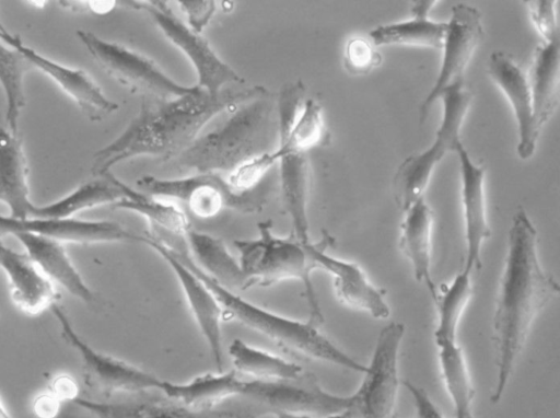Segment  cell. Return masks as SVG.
Wrapping results in <instances>:
<instances>
[{"label": "cell", "instance_id": "1", "mask_svg": "<svg viewBox=\"0 0 560 418\" xmlns=\"http://www.w3.org/2000/svg\"><path fill=\"white\" fill-rule=\"evenodd\" d=\"M560 292L556 278L544 269L538 234L526 211L512 218L508 249L492 316L495 382L490 400L498 404L522 356L533 325Z\"/></svg>", "mask_w": 560, "mask_h": 418}, {"label": "cell", "instance_id": "2", "mask_svg": "<svg viewBox=\"0 0 560 418\" xmlns=\"http://www.w3.org/2000/svg\"><path fill=\"white\" fill-rule=\"evenodd\" d=\"M264 89L262 85L242 90L228 88L211 95L194 85L189 93L178 97L142 98L138 114L121 133L94 153L92 175L102 177L112 172L113 166L139 156L172 162L198 138L211 119Z\"/></svg>", "mask_w": 560, "mask_h": 418}, {"label": "cell", "instance_id": "3", "mask_svg": "<svg viewBox=\"0 0 560 418\" xmlns=\"http://www.w3.org/2000/svg\"><path fill=\"white\" fill-rule=\"evenodd\" d=\"M213 130L198 138L175 160L174 166L190 173H232L243 163L271 152L278 142L276 96L265 88L226 109Z\"/></svg>", "mask_w": 560, "mask_h": 418}, {"label": "cell", "instance_id": "4", "mask_svg": "<svg viewBox=\"0 0 560 418\" xmlns=\"http://www.w3.org/2000/svg\"><path fill=\"white\" fill-rule=\"evenodd\" d=\"M190 262L220 303L224 320L241 323L288 352L360 374L366 371L365 364L347 353L320 332V324L311 318L306 321L293 318L248 301L208 277L191 258Z\"/></svg>", "mask_w": 560, "mask_h": 418}, {"label": "cell", "instance_id": "5", "mask_svg": "<svg viewBox=\"0 0 560 418\" xmlns=\"http://www.w3.org/2000/svg\"><path fill=\"white\" fill-rule=\"evenodd\" d=\"M257 229L256 237L234 241L246 288L296 280L304 287L308 318L320 324L323 313L312 280L317 268L307 251V243L299 242L292 234L285 237L275 234L270 220L259 222Z\"/></svg>", "mask_w": 560, "mask_h": 418}, {"label": "cell", "instance_id": "6", "mask_svg": "<svg viewBox=\"0 0 560 418\" xmlns=\"http://www.w3.org/2000/svg\"><path fill=\"white\" fill-rule=\"evenodd\" d=\"M138 189L154 197L177 201L198 219H211L224 210L241 213L260 211L267 199L265 185L247 191L236 189L219 173H190L175 178L144 175Z\"/></svg>", "mask_w": 560, "mask_h": 418}, {"label": "cell", "instance_id": "7", "mask_svg": "<svg viewBox=\"0 0 560 418\" xmlns=\"http://www.w3.org/2000/svg\"><path fill=\"white\" fill-rule=\"evenodd\" d=\"M472 94L459 81L447 88L440 100L443 105L442 120L431 146L408 156L393 178V195L404 212L422 198L435 166L450 152H456L462 143L460 129L470 107Z\"/></svg>", "mask_w": 560, "mask_h": 418}, {"label": "cell", "instance_id": "8", "mask_svg": "<svg viewBox=\"0 0 560 418\" xmlns=\"http://www.w3.org/2000/svg\"><path fill=\"white\" fill-rule=\"evenodd\" d=\"M77 37L96 63L119 84L142 98L170 100L189 93L192 86L178 83L152 59L119 43L78 30Z\"/></svg>", "mask_w": 560, "mask_h": 418}, {"label": "cell", "instance_id": "9", "mask_svg": "<svg viewBox=\"0 0 560 418\" xmlns=\"http://www.w3.org/2000/svg\"><path fill=\"white\" fill-rule=\"evenodd\" d=\"M61 336L80 356L84 384L107 398L118 395L161 393L164 381L155 374L93 348L74 329L67 313L57 303L50 307Z\"/></svg>", "mask_w": 560, "mask_h": 418}, {"label": "cell", "instance_id": "10", "mask_svg": "<svg viewBox=\"0 0 560 418\" xmlns=\"http://www.w3.org/2000/svg\"><path fill=\"white\" fill-rule=\"evenodd\" d=\"M405 325L390 322L378 333L361 384L350 394L351 418H393L399 390V353Z\"/></svg>", "mask_w": 560, "mask_h": 418}, {"label": "cell", "instance_id": "11", "mask_svg": "<svg viewBox=\"0 0 560 418\" xmlns=\"http://www.w3.org/2000/svg\"><path fill=\"white\" fill-rule=\"evenodd\" d=\"M131 8L147 12L163 35L178 48L192 65L196 86L211 95L220 94L232 83L245 80L211 47L202 34L194 32L170 7L167 1H128Z\"/></svg>", "mask_w": 560, "mask_h": 418}, {"label": "cell", "instance_id": "12", "mask_svg": "<svg viewBox=\"0 0 560 418\" xmlns=\"http://www.w3.org/2000/svg\"><path fill=\"white\" fill-rule=\"evenodd\" d=\"M153 393L128 395L108 400L77 397L61 418H260L252 406L229 404L214 408H197Z\"/></svg>", "mask_w": 560, "mask_h": 418}, {"label": "cell", "instance_id": "13", "mask_svg": "<svg viewBox=\"0 0 560 418\" xmlns=\"http://www.w3.org/2000/svg\"><path fill=\"white\" fill-rule=\"evenodd\" d=\"M142 244L153 249L173 271L189 312L203 337L217 371L223 365V312L211 289L195 270L188 249H174L147 232Z\"/></svg>", "mask_w": 560, "mask_h": 418}, {"label": "cell", "instance_id": "14", "mask_svg": "<svg viewBox=\"0 0 560 418\" xmlns=\"http://www.w3.org/2000/svg\"><path fill=\"white\" fill-rule=\"evenodd\" d=\"M483 36L481 13L474 7L457 3L452 7L443 40L440 72L433 88L419 108L423 123L436 100L451 85L463 81L464 72Z\"/></svg>", "mask_w": 560, "mask_h": 418}, {"label": "cell", "instance_id": "15", "mask_svg": "<svg viewBox=\"0 0 560 418\" xmlns=\"http://www.w3.org/2000/svg\"><path fill=\"white\" fill-rule=\"evenodd\" d=\"M331 243L332 239L325 234L319 242L306 246L316 268L330 275L338 300L375 320H387L390 307L385 290L375 286L359 264L330 255L327 248Z\"/></svg>", "mask_w": 560, "mask_h": 418}, {"label": "cell", "instance_id": "16", "mask_svg": "<svg viewBox=\"0 0 560 418\" xmlns=\"http://www.w3.org/2000/svg\"><path fill=\"white\" fill-rule=\"evenodd\" d=\"M0 39L19 51L32 68L52 80L91 121H102L119 108L82 69L65 66L39 54L9 32Z\"/></svg>", "mask_w": 560, "mask_h": 418}, {"label": "cell", "instance_id": "17", "mask_svg": "<svg viewBox=\"0 0 560 418\" xmlns=\"http://www.w3.org/2000/svg\"><path fill=\"white\" fill-rule=\"evenodd\" d=\"M19 231L46 236L61 244L142 243L143 241V234L133 233L121 224L108 220H81L73 217L15 220L0 214L1 236Z\"/></svg>", "mask_w": 560, "mask_h": 418}, {"label": "cell", "instance_id": "18", "mask_svg": "<svg viewBox=\"0 0 560 418\" xmlns=\"http://www.w3.org/2000/svg\"><path fill=\"white\" fill-rule=\"evenodd\" d=\"M487 70L513 109L518 130L517 153L522 160H527L534 154L541 131L535 121L528 76L503 51L490 55Z\"/></svg>", "mask_w": 560, "mask_h": 418}, {"label": "cell", "instance_id": "19", "mask_svg": "<svg viewBox=\"0 0 560 418\" xmlns=\"http://www.w3.org/2000/svg\"><path fill=\"white\" fill-rule=\"evenodd\" d=\"M456 153L460 170V197L466 243L463 269L472 272L481 267L482 246L491 235L485 190L486 167L476 164L470 159L464 144L458 147Z\"/></svg>", "mask_w": 560, "mask_h": 418}, {"label": "cell", "instance_id": "20", "mask_svg": "<svg viewBox=\"0 0 560 418\" xmlns=\"http://www.w3.org/2000/svg\"><path fill=\"white\" fill-rule=\"evenodd\" d=\"M0 268L8 278L13 303L23 313L39 315L58 299L54 282L26 254L0 244Z\"/></svg>", "mask_w": 560, "mask_h": 418}, {"label": "cell", "instance_id": "21", "mask_svg": "<svg viewBox=\"0 0 560 418\" xmlns=\"http://www.w3.org/2000/svg\"><path fill=\"white\" fill-rule=\"evenodd\" d=\"M122 197L112 207L135 212L144 218L151 230L147 233L175 249L186 248L191 229L186 212L171 201L135 189L118 178Z\"/></svg>", "mask_w": 560, "mask_h": 418}, {"label": "cell", "instance_id": "22", "mask_svg": "<svg viewBox=\"0 0 560 418\" xmlns=\"http://www.w3.org/2000/svg\"><path fill=\"white\" fill-rule=\"evenodd\" d=\"M28 167L22 141L0 121V202L10 210V218L25 220L35 204L31 201Z\"/></svg>", "mask_w": 560, "mask_h": 418}, {"label": "cell", "instance_id": "23", "mask_svg": "<svg viewBox=\"0 0 560 418\" xmlns=\"http://www.w3.org/2000/svg\"><path fill=\"white\" fill-rule=\"evenodd\" d=\"M12 235L25 247V253L48 279L85 303L95 301L94 292L74 267L61 243L30 232L19 231Z\"/></svg>", "mask_w": 560, "mask_h": 418}, {"label": "cell", "instance_id": "24", "mask_svg": "<svg viewBox=\"0 0 560 418\" xmlns=\"http://www.w3.org/2000/svg\"><path fill=\"white\" fill-rule=\"evenodd\" d=\"M402 213L399 248L408 259L415 279L432 295L436 288L431 276L433 210L422 197Z\"/></svg>", "mask_w": 560, "mask_h": 418}, {"label": "cell", "instance_id": "25", "mask_svg": "<svg viewBox=\"0 0 560 418\" xmlns=\"http://www.w3.org/2000/svg\"><path fill=\"white\" fill-rule=\"evenodd\" d=\"M186 245L194 263L208 277L237 293L247 289L237 257L221 239L190 229Z\"/></svg>", "mask_w": 560, "mask_h": 418}, {"label": "cell", "instance_id": "26", "mask_svg": "<svg viewBox=\"0 0 560 418\" xmlns=\"http://www.w3.org/2000/svg\"><path fill=\"white\" fill-rule=\"evenodd\" d=\"M560 40L537 47L528 77L534 115L541 130L558 108L560 100Z\"/></svg>", "mask_w": 560, "mask_h": 418}, {"label": "cell", "instance_id": "27", "mask_svg": "<svg viewBox=\"0 0 560 418\" xmlns=\"http://www.w3.org/2000/svg\"><path fill=\"white\" fill-rule=\"evenodd\" d=\"M121 197L118 178L108 172L102 177L80 184L74 190L54 202L35 205L30 218H71L98 206H113Z\"/></svg>", "mask_w": 560, "mask_h": 418}, {"label": "cell", "instance_id": "28", "mask_svg": "<svg viewBox=\"0 0 560 418\" xmlns=\"http://www.w3.org/2000/svg\"><path fill=\"white\" fill-rule=\"evenodd\" d=\"M234 371L241 375L269 381H294L304 378V369L277 353L236 338L228 348Z\"/></svg>", "mask_w": 560, "mask_h": 418}, {"label": "cell", "instance_id": "29", "mask_svg": "<svg viewBox=\"0 0 560 418\" xmlns=\"http://www.w3.org/2000/svg\"><path fill=\"white\" fill-rule=\"evenodd\" d=\"M443 384L455 418H474V386L463 349L457 340L435 342Z\"/></svg>", "mask_w": 560, "mask_h": 418}, {"label": "cell", "instance_id": "30", "mask_svg": "<svg viewBox=\"0 0 560 418\" xmlns=\"http://www.w3.org/2000/svg\"><path fill=\"white\" fill-rule=\"evenodd\" d=\"M472 272L462 269L448 283L435 288L434 342L457 340V330L472 297Z\"/></svg>", "mask_w": 560, "mask_h": 418}, {"label": "cell", "instance_id": "31", "mask_svg": "<svg viewBox=\"0 0 560 418\" xmlns=\"http://www.w3.org/2000/svg\"><path fill=\"white\" fill-rule=\"evenodd\" d=\"M406 21L380 25L370 32L376 46H413L441 50L446 32V22L433 21L429 15L411 14Z\"/></svg>", "mask_w": 560, "mask_h": 418}, {"label": "cell", "instance_id": "32", "mask_svg": "<svg viewBox=\"0 0 560 418\" xmlns=\"http://www.w3.org/2000/svg\"><path fill=\"white\" fill-rule=\"evenodd\" d=\"M32 69L22 55L0 39V85L5 98V125L18 135L19 120L26 105L24 79Z\"/></svg>", "mask_w": 560, "mask_h": 418}, {"label": "cell", "instance_id": "33", "mask_svg": "<svg viewBox=\"0 0 560 418\" xmlns=\"http://www.w3.org/2000/svg\"><path fill=\"white\" fill-rule=\"evenodd\" d=\"M383 57L371 39L354 36L343 49V67L351 76H365L381 66Z\"/></svg>", "mask_w": 560, "mask_h": 418}, {"label": "cell", "instance_id": "34", "mask_svg": "<svg viewBox=\"0 0 560 418\" xmlns=\"http://www.w3.org/2000/svg\"><path fill=\"white\" fill-rule=\"evenodd\" d=\"M277 162L272 156V151L267 152L243 163L226 177L236 189L252 190L261 184L262 177Z\"/></svg>", "mask_w": 560, "mask_h": 418}, {"label": "cell", "instance_id": "35", "mask_svg": "<svg viewBox=\"0 0 560 418\" xmlns=\"http://www.w3.org/2000/svg\"><path fill=\"white\" fill-rule=\"evenodd\" d=\"M557 3L558 2L553 0L526 2L529 18L545 43L560 40L556 8Z\"/></svg>", "mask_w": 560, "mask_h": 418}, {"label": "cell", "instance_id": "36", "mask_svg": "<svg viewBox=\"0 0 560 418\" xmlns=\"http://www.w3.org/2000/svg\"><path fill=\"white\" fill-rule=\"evenodd\" d=\"M187 16V25L196 33L202 34L214 16L218 3L213 0H182L177 2Z\"/></svg>", "mask_w": 560, "mask_h": 418}, {"label": "cell", "instance_id": "37", "mask_svg": "<svg viewBox=\"0 0 560 418\" xmlns=\"http://www.w3.org/2000/svg\"><path fill=\"white\" fill-rule=\"evenodd\" d=\"M404 385L413 399L417 418H444L424 388L410 381H405Z\"/></svg>", "mask_w": 560, "mask_h": 418}, {"label": "cell", "instance_id": "38", "mask_svg": "<svg viewBox=\"0 0 560 418\" xmlns=\"http://www.w3.org/2000/svg\"><path fill=\"white\" fill-rule=\"evenodd\" d=\"M78 385L75 381L66 374L56 376L49 386L51 393L59 402H71L78 397Z\"/></svg>", "mask_w": 560, "mask_h": 418}, {"label": "cell", "instance_id": "39", "mask_svg": "<svg viewBox=\"0 0 560 418\" xmlns=\"http://www.w3.org/2000/svg\"><path fill=\"white\" fill-rule=\"evenodd\" d=\"M60 403L49 392L42 394L34 402V414L38 418H55L59 413Z\"/></svg>", "mask_w": 560, "mask_h": 418}, {"label": "cell", "instance_id": "40", "mask_svg": "<svg viewBox=\"0 0 560 418\" xmlns=\"http://www.w3.org/2000/svg\"><path fill=\"white\" fill-rule=\"evenodd\" d=\"M116 1H82V12L91 11L97 15H104L114 10Z\"/></svg>", "mask_w": 560, "mask_h": 418}, {"label": "cell", "instance_id": "41", "mask_svg": "<svg viewBox=\"0 0 560 418\" xmlns=\"http://www.w3.org/2000/svg\"><path fill=\"white\" fill-rule=\"evenodd\" d=\"M0 418H12L0 399Z\"/></svg>", "mask_w": 560, "mask_h": 418}, {"label": "cell", "instance_id": "42", "mask_svg": "<svg viewBox=\"0 0 560 418\" xmlns=\"http://www.w3.org/2000/svg\"><path fill=\"white\" fill-rule=\"evenodd\" d=\"M326 418H351L347 411L338 413Z\"/></svg>", "mask_w": 560, "mask_h": 418}, {"label": "cell", "instance_id": "43", "mask_svg": "<svg viewBox=\"0 0 560 418\" xmlns=\"http://www.w3.org/2000/svg\"><path fill=\"white\" fill-rule=\"evenodd\" d=\"M393 418H399V417H397V416H393Z\"/></svg>", "mask_w": 560, "mask_h": 418}, {"label": "cell", "instance_id": "44", "mask_svg": "<svg viewBox=\"0 0 560 418\" xmlns=\"http://www.w3.org/2000/svg\"><path fill=\"white\" fill-rule=\"evenodd\" d=\"M1 237H2V236L0 235V244H1Z\"/></svg>", "mask_w": 560, "mask_h": 418}]
</instances>
